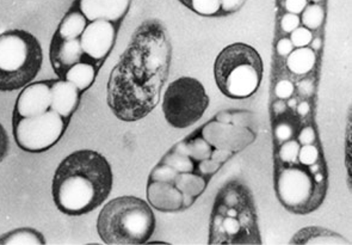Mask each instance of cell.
Masks as SVG:
<instances>
[{
    "mask_svg": "<svg viewBox=\"0 0 352 245\" xmlns=\"http://www.w3.org/2000/svg\"><path fill=\"white\" fill-rule=\"evenodd\" d=\"M254 127L217 114L194 134L173 146L153 168L147 183L149 204L160 212L189 209L204 194L209 180L256 139Z\"/></svg>",
    "mask_w": 352,
    "mask_h": 245,
    "instance_id": "obj_1",
    "label": "cell"
},
{
    "mask_svg": "<svg viewBox=\"0 0 352 245\" xmlns=\"http://www.w3.org/2000/svg\"><path fill=\"white\" fill-rule=\"evenodd\" d=\"M171 59V42L163 24L157 19L142 23L109 78L107 100L118 120L135 122L157 107Z\"/></svg>",
    "mask_w": 352,
    "mask_h": 245,
    "instance_id": "obj_2",
    "label": "cell"
},
{
    "mask_svg": "<svg viewBox=\"0 0 352 245\" xmlns=\"http://www.w3.org/2000/svg\"><path fill=\"white\" fill-rule=\"evenodd\" d=\"M113 182V170L103 155L76 151L56 169L52 195L60 212L77 217L100 207L110 194Z\"/></svg>",
    "mask_w": 352,
    "mask_h": 245,
    "instance_id": "obj_3",
    "label": "cell"
},
{
    "mask_svg": "<svg viewBox=\"0 0 352 245\" xmlns=\"http://www.w3.org/2000/svg\"><path fill=\"white\" fill-rule=\"evenodd\" d=\"M209 244H262L252 193L243 182H227L217 193L210 215Z\"/></svg>",
    "mask_w": 352,
    "mask_h": 245,
    "instance_id": "obj_4",
    "label": "cell"
},
{
    "mask_svg": "<svg viewBox=\"0 0 352 245\" xmlns=\"http://www.w3.org/2000/svg\"><path fill=\"white\" fill-rule=\"evenodd\" d=\"M154 230L153 211L136 196H120L109 201L97 219V232L105 244H144Z\"/></svg>",
    "mask_w": 352,
    "mask_h": 245,
    "instance_id": "obj_5",
    "label": "cell"
},
{
    "mask_svg": "<svg viewBox=\"0 0 352 245\" xmlns=\"http://www.w3.org/2000/svg\"><path fill=\"white\" fill-rule=\"evenodd\" d=\"M43 50L32 34L11 29L0 34V91L21 90L41 71Z\"/></svg>",
    "mask_w": 352,
    "mask_h": 245,
    "instance_id": "obj_6",
    "label": "cell"
},
{
    "mask_svg": "<svg viewBox=\"0 0 352 245\" xmlns=\"http://www.w3.org/2000/svg\"><path fill=\"white\" fill-rule=\"evenodd\" d=\"M263 61L257 50L246 43H233L219 53L214 74L223 95L243 100L252 96L262 83Z\"/></svg>",
    "mask_w": 352,
    "mask_h": 245,
    "instance_id": "obj_7",
    "label": "cell"
},
{
    "mask_svg": "<svg viewBox=\"0 0 352 245\" xmlns=\"http://www.w3.org/2000/svg\"><path fill=\"white\" fill-rule=\"evenodd\" d=\"M276 194L280 204L293 213H311L320 206L326 182L318 164H287L276 175Z\"/></svg>",
    "mask_w": 352,
    "mask_h": 245,
    "instance_id": "obj_8",
    "label": "cell"
},
{
    "mask_svg": "<svg viewBox=\"0 0 352 245\" xmlns=\"http://www.w3.org/2000/svg\"><path fill=\"white\" fill-rule=\"evenodd\" d=\"M208 105L207 91L195 78H178L164 94V116L172 127L182 129L192 126L202 118Z\"/></svg>",
    "mask_w": 352,
    "mask_h": 245,
    "instance_id": "obj_9",
    "label": "cell"
},
{
    "mask_svg": "<svg viewBox=\"0 0 352 245\" xmlns=\"http://www.w3.org/2000/svg\"><path fill=\"white\" fill-rule=\"evenodd\" d=\"M69 121L52 109L30 118L12 116L14 141L21 150L42 153L59 142Z\"/></svg>",
    "mask_w": 352,
    "mask_h": 245,
    "instance_id": "obj_10",
    "label": "cell"
},
{
    "mask_svg": "<svg viewBox=\"0 0 352 245\" xmlns=\"http://www.w3.org/2000/svg\"><path fill=\"white\" fill-rule=\"evenodd\" d=\"M118 36V25L108 21L87 23L80 36V45L86 56L100 66L113 50Z\"/></svg>",
    "mask_w": 352,
    "mask_h": 245,
    "instance_id": "obj_11",
    "label": "cell"
},
{
    "mask_svg": "<svg viewBox=\"0 0 352 245\" xmlns=\"http://www.w3.org/2000/svg\"><path fill=\"white\" fill-rule=\"evenodd\" d=\"M52 107L50 81L30 83L23 87L16 103L12 116L30 118L48 111Z\"/></svg>",
    "mask_w": 352,
    "mask_h": 245,
    "instance_id": "obj_12",
    "label": "cell"
},
{
    "mask_svg": "<svg viewBox=\"0 0 352 245\" xmlns=\"http://www.w3.org/2000/svg\"><path fill=\"white\" fill-rule=\"evenodd\" d=\"M50 58L53 71L58 78L65 77L68 70L80 61L92 63L82 52L80 39H63L56 34L50 41Z\"/></svg>",
    "mask_w": 352,
    "mask_h": 245,
    "instance_id": "obj_13",
    "label": "cell"
},
{
    "mask_svg": "<svg viewBox=\"0 0 352 245\" xmlns=\"http://www.w3.org/2000/svg\"><path fill=\"white\" fill-rule=\"evenodd\" d=\"M131 0H76L74 6L80 10L89 22L108 21L115 23L122 21Z\"/></svg>",
    "mask_w": 352,
    "mask_h": 245,
    "instance_id": "obj_14",
    "label": "cell"
},
{
    "mask_svg": "<svg viewBox=\"0 0 352 245\" xmlns=\"http://www.w3.org/2000/svg\"><path fill=\"white\" fill-rule=\"evenodd\" d=\"M52 107L50 109L60 114L63 118L71 120L80 103L82 92L74 84L63 78L50 79Z\"/></svg>",
    "mask_w": 352,
    "mask_h": 245,
    "instance_id": "obj_15",
    "label": "cell"
},
{
    "mask_svg": "<svg viewBox=\"0 0 352 245\" xmlns=\"http://www.w3.org/2000/svg\"><path fill=\"white\" fill-rule=\"evenodd\" d=\"M292 244H346L343 236L322 227H305L294 235Z\"/></svg>",
    "mask_w": 352,
    "mask_h": 245,
    "instance_id": "obj_16",
    "label": "cell"
},
{
    "mask_svg": "<svg viewBox=\"0 0 352 245\" xmlns=\"http://www.w3.org/2000/svg\"><path fill=\"white\" fill-rule=\"evenodd\" d=\"M89 21L85 16L73 5L67 14L61 19L55 34L63 39H80Z\"/></svg>",
    "mask_w": 352,
    "mask_h": 245,
    "instance_id": "obj_17",
    "label": "cell"
},
{
    "mask_svg": "<svg viewBox=\"0 0 352 245\" xmlns=\"http://www.w3.org/2000/svg\"><path fill=\"white\" fill-rule=\"evenodd\" d=\"M97 71L98 66L94 63L80 61L69 68L63 79L74 84L82 94L84 91L90 89L91 85L95 83Z\"/></svg>",
    "mask_w": 352,
    "mask_h": 245,
    "instance_id": "obj_18",
    "label": "cell"
},
{
    "mask_svg": "<svg viewBox=\"0 0 352 245\" xmlns=\"http://www.w3.org/2000/svg\"><path fill=\"white\" fill-rule=\"evenodd\" d=\"M316 63L314 50L307 47L293 50L287 59V66L295 74H306L311 72Z\"/></svg>",
    "mask_w": 352,
    "mask_h": 245,
    "instance_id": "obj_19",
    "label": "cell"
},
{
    "mask_svg": "<svg viewBox=\"0 0 352 245\" xmlns=\"http://www.w3.org/2000/svg\"><path fill=\"white\" fill-rule=\"evenodd\" d=\"M0 244H45V239L35 228H17L1 235Z\"/></svg>",
    "mask_w": 352,
    "mask_h": 245,
    "instance_id": "obj_20",
    "label": "cell"
},
{
    "mask_svg": "<svg viewBox=\"0 0 352 245\" xmlns=\"http://www.w3.org/2000/svg\"><path fill=\"white\" fill-rule=\"evenodd\" d=\"M324 19H325V11L320 5L311 4L308 5L303 10L301 22L303 23L305 28H307L309 30H316L324 23Z\"/></svg>",
    "mask_w": 352,
    "mask_h": 245,
    "instance_id": "obj_21",
    "label": "cell"
},
{
    "mask_svg": "<svg viewBox=\"0 0 352 245\" xmlns=\"http://www.w3.org/2000/svg\"><path fill=\"white\" fill-rule=\"evenodd\" d=\"M189 9L201 16H220L221 0H191Z\"/></svg>",
    "mask_w": 352,
    "mask_h": 245,
    "instance_id": "obj_22",
    "label": "cell"
},
{
    "mask_svg": "<svg viewBox=\"0 0 352 245\" xmlns=\"http://www.w3.org/2000/svg\"><path fill=\"white\" fill-rule=\"evenodd\" d=\"M298 152H300V145L298 141H285V144L280 146L278 151V157L285 164L298 163Z\"/></svg>",
    "mask_w": 352,
    "mask_h": 245,
    "instance_id": "obj_23",
    "label": "cell"
},
{
    "mask_svg": "<svg viewBox=\"0 0 352 245\" xmlns=\"http://www.w3.org/2000/svg\"><path fill=\"white\" fill-rule=\"evenodd\" d=\"M311 40H313V35L307 28L298 27L292 32V37H290V41L293 43L294 47H298V48L307 47Z\"/></svg>",
    "mask_w": 352,
    "mask_h": 245,
    "instance_id": "obj_24",
    "label": "cell"
},
{
    "mask_svg": "<svg viewBox=\"0 0 352 245\" xmlns=\"http://www.w3.org/2000/svg\"><path fill=\"white\" fill-rule=\"evenodd\" d=\"M318 158H319V151L316 146L303 145L302 149H300V152H298L300 164L309 167V165L316 164Z\"/></svg>",
    "mask_w": 352,
    "mask_h": 245,
    "instance_id": "obj_25",
    "label": "cell"
},
{
    "mask_svg": "<svg viewBox=\"0 0 352 245\" xmlns=\"http://www.w3.org/2000/svg\"><path fill=\"white\" fill-rule=\"evenodd\" d=\"M275 94L280 100H287L290 98L292 95L294 94V85L292 82L283 79L277 83V85L275 87Z\"/></svg>",
    "mask_w": 352,
    "mask_h": 245,
    "instance_id": "obj_26",
    "label": "cell"
},
{
    "mask_svg": "<svg viewBox=\"0 0 352 245\" xmlns=\"http://www.w3.org/2000/svg\"><path fill=\"white\" fill-rule=\"evenodd\" d=\"M300 23H301V21L298 19V14L287 12V14L282 17L280 27H282L285 32H293L295 29H298Z\"/></svg>",
    "mask_w": 352,
    "mask_h": 245,
    "instance_id": "obj_27",
    "label": "cell"
},
{
    "mask_svg": "<svg viewBox=\"0 0 352 245\" xmlns=\"http://www.w3.org/2000/svg\"><path fill=\"white\" fill-rule=\"evenodd\" d=\"M246 0H221V14H234L243 8Z\"/></svg>",
    "mask_w": 352,
    "mask_h": 245,
    "instance_id": "obj_28",
    "label": "cell"
},
{
    "mask_svg": "<svg viewBox=\"0 0 352 245\" xmlns=\"http://www.w3.org/2000/svg\"><path fill=\"white\" fill-rule=\"evenodd\" d=\"M10 139L8 132L5 131L4 126L0 123V163L4 160L9 153Z\"/></svg>",
    "mask_w": 352,
    "mask_h": 245,
    "instance_id": "obj_29",
    "label": "cell"
},
{
    "mask_svg": "<svg viewBox=\"0 0 352 245\" xmlns=\"http://www.w3.org/2000/svg\"><path fill=\"white\" fill-rule=\"evenodd\" d=\"M293 127L289 123H280L275 129L276 138L280 141L289 140L293 136Z\"/></svg>",
    "mask_w": 352,
    "mask_h": 245,
    "instance_id": "obj_30",
    "label": "cell"
},
{
    "mask_svg": "<svg viewBox=\"0 0 352 245\" xmlns=\"http://www.w3.org/2000/svg\"><path fill=\"white\" fill-rule=\"evenodd\" d=\"M285 10L290 14H298L307 6V0H285Z\"/></svg>",
    "mask_w": 352,
    "mask_h": 245,
    "instance_id": "obj_31",
    "label": "cell"
},
{
    "mask_svg": "<svg viewBox=\"0 0 352 245\" xmlns=\"http://www.w3.org/2000/svg\"><path fill=\"white\" fill-rule=\"evenodd\" d=\"M316 141V132L313 128L305 127L303 128L300 136H298V142L302 145H311Z\"/></svg>",
    "mask_w": 352,
    "mask_h": 245,
    "instance_id": "obj_32",
    "label": "cell"
},
{
    "mask_svg": "<svg viewBox=\"0 0 352 245\" xmlns=\"http://www.w3.org/2000/svg\"><path fill=\"white\" fill-rule=\"evenodd\" d=\"M276 50H277V53H278L280 56H288V55L293 52L294 45L289 39H282V40L277 42Z\"/></svg>",
    "mask_w": 352,
    "mask_h": 245,
    "instance_id": "obj_33",
    "label": "cell"
},
{
    "mask_svg": "<svg viewBox=\"0 0 352 245\" xmlns=\"http://www.w3.org/2000/svg\"><path fill=\"white\" fill-rule=\"evenodd\" d=\"M298 89L300 95L303 96V97H311L313 92H314V84L309 79H303V81L298 83Z\"/></svg>",
    "mask_w": 352,
    "mask_h": 245,
    "instance_id": "obj_34",
    "label": "cell"
},
{
    "mask_svg": "<svg viewBox=\"0 0 352 245\" xmlns=\"http://www.w3.org/2000/svg\"><path fill=\"white\" fill-rule=\"evenodd\" d=\"M288 109V105H285V100H276L275 103H274V113L276 115H282V114H285Z\"/></svg>",
    "mask_w": 352,
    "mask_h": 245,
    "instance_id": "obj_35",
    "label": "cell"
},
{
    "mask_svg": "<svg viewBox=\"0 0 352 245\" xmlns=\"http://www.w3.org/2000/svg\"><path fill=\"white\" fill-rule=\"evenodd\" d=\"M309 110H311V107H309L308 102H302V103L298 107V113L300 114L301 116H306V115L309 113Z\"/></svg>",
    "mask_w": 352,
    "mask_h": 245,
    "instance_id": "obj_36",
    "label": "cell"
},
{
    "mask_svg": "<svg viewBox=\"0 0 352 245\" xmlns=\"http://www.w3.org/2000/svg\"><path fill=\"white\" fill-rule=\"evenodd\" d=\"M311 50H319L321 48V45H322V42H321L320 39L319 37H316L314 40H311Z\"/></svg>",
    "mask_w": 352,
    "mask_h": 245,
    "instance_id": "obj_37",
    "label": "cell"
},
{
    "mask_svg": "<svg viewBox=\"0 0 352 245\" xmlns=\"http://www.w3.org/2000/svg\"><path fill=\"white\" fill-rule=\"evenodd\" d=\"M289 105L290 108H295V107H296V100L292 98V100H289V102H288V105Z\"/></svg>",
    "mask_w": 352,
    "mask_h": 245,
    "instance_id": "obj_38",
    "label": "cell"
},
{
    "mask_svg": "<svg viewBox=\"0 0 352 245\" xmlns=\"http://www.w3.org/2000/svg\"><path fill=\"white\" fill-rule=\"evenodd\" d=\"M179 1H181L182 4L186 5V8H189L191 0H179Z\"/></svg>",
    "mask_w": 352,
    "mask_h": 245,
    "instance_id": "obj_39",
    "label": "cell"
},
{
    "mask_svg": "<svg viewBox=\"0 0 352 245\" xmlns=\"http://www.w3.org/2000/svg\"><path fill=\"white\" fill-rule=\"evenodd\" d=\"M311 1H313L314 4H316V3H320V1H322V0H311Z\"/></svg>",
    "mask_w": 352,
    "mask_h": 245,
    "instance_id": "obj_40",
    "label": "cell"
}]
</instances>
